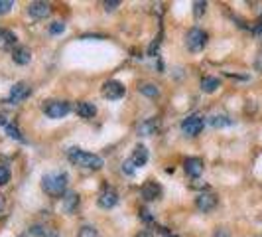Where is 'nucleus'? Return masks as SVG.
I'll use <instances>...</instances> for the list:
<instances>
[{
	"instance_id": "473e14b6",
	"label": "nucleus",
	"mask_w": 262,
	"mask_h": 237,
	"mask_svg": "<svg viewBox=\"0 0 262 237\" xmlns=\"http://www.w3.org/2000/svg\"><path fill=\"white\" fill-rule=\"evenodd\" d=\"M252 32H254V36L262 38V20L258 22V24H256V26H254V30H252Z\"/></svg>"
},
{
	"instance_id": "a211bd4d",
	"label": "nucleus",
	"mask_w": 262,
	"mask_h": 237,
	"mask_svg": "<svg viewBox=\"0 0 262 237\" xmlns=\"http://www.w3.org/2000/svg\"><path fill=\"white\" fill-rule=\"evenodd\" d=\"M75 113L81 118H93L97 115V107L89 103V101H79L77 107H75Z\"/></svg>"
},
{
	"instance_id": "9b49d317",
	"label": "nucleus",
	"mask_w": 262,
	"mask_h": 237,
	"mask_svg": "<svg viewBox=\"0 0 262 237\" xmlns=\"http://www.w3.org/2000/svg\"><path fill=\"white\" fill-rule=\"evenodd\" d=\"M203 160L197 156H191V158H185L184 162V168L187 172V176H191V178H199L201 174H203Z\"/></svg>"
},
{
	"instance_id": "6e6552de",
	"label": "nucleus",
	"mask_w": 262,
	"mask_h": 237,
	"mask_svg": "<svg viewBox=\"0 0 262 237\" xmlns=\"http://www.w3.org/2000/svg\"><path fill=\"white\" fill-rule=\"evenodd\" d=\"M217 204H219V198L215 196V194H211V192H203V194H199L195 198V206L199 211H203V213H209L217 208Z\"/></svg>"
},
{
	"instance_id": "c756f323",
	"label": "nucleus",
	"mask_w": 262,
	"mask_h": 237,
	"mask_svg": "<svg viewBox=\"0 0 262 237\" xmlns=\"http://www.w3.org/2000/svg\"><path fill=\"white\" fill-rule=\"evenodd\" d=\"M103 6H105L106 12H113V10L117 8V6H120V2H118V0H113V2H108V0H106V2L103 4Z\"/></svg>"
},
{
	"instance_id": "7ed1b4c3",
	"label": "nucleus",
	"mask_w": 262,
	"mask_h": 237,
	"mask_svg": "<svg viewBox=\"0 0 262 237\" xmlns=\"http://www.w3.org/2000/svg\"><path fill=\"white\" fill-rule=\"evenodd\" d=\"M185 46L189 52H203V48L207 46V32L201 30V28H191L187 34H185Z\"/></svg>"
},
{
	"instance_id": "5701e85b",
	"label": "nucleus",
	"mask_w": 262,
	"mask_h": 237,
	"mask_svg": "<svg viewBox=\"0 0 262 237\" xmlns=\"http://www.w3.org/2000/svg\"><path fill=\"white\" fill-rule=\"evenodd\" d=\"M4 129H6V132H8V136H10V139H16V141H20V143H26V139L22 136L20 129H18L14 123H10V121H8V125H6Z\"/></svg>"
},
{
	"instance_id": "393cba45",
	"label": "nucleus",
	"mask_w": 262,
	"mask_h": 237,
	"mask_svg": "<svg viewBox=\"0 0 262 237\" xmlns=\"http://www.w3.org/2000/svg\"><path fill=\"white\" fill-rule=\"evenodd\" d=\"M10 182V168L6 164H0V186H6Z\"/></svg>"
},
{
	"instance_id": "20e7f679",
	"label": "nucleus",
	"mask_w": 262,
	"mask_h": 237,
	"mask_svg": "<svg viewBox=\"0 0 262 237\" xmlns=\"http://www.w3.org/2000/svg\"><path fill=\"white\" fill-rule=\"evenodd\" d=\"M71 111V105L67 101H59V99H52V101H46L43 105V113L50 118H61L66 117L67 113Z\"/></svg>"
},
{
	"instance_id": "ddd939ff",
	"label": "nucleus",
	"mask_w": 262,
	"mask_h": 237,
	"mask_svg": "<svg viewBox=\"0 0 262 237\" xmlns=\"http://www.w3.org/2000/svg\"><path fill=\"white\" fill-rule=\"evenodd\" d=\"M140 194H142V198H144L146 202H154V200H160V196H162V188H160V184L150 180V182H146L140 188Z\"/></svg>"
},
{
	"instance_id": "aec40b11",
	"label": "nucleus",
	"mask_w": 262,
	"mask_h": 237,
	"mask_svg": "<svg viewBox=\"0 0 262 237\" xmlns=\"http://www.w3.org/2000/svg\"><path fill=\"white\" fill-rule=\"evenodd\" d=\"M211 127H215V129H223V127H229V125H233V118L227 117V115H213L209 118Z\"/></svg>"
},
{
	"instance_id": "6ab92c4d",
	"label": "nucleus",
	"mask_w": 262,
	"mask_h": 237,
	"mask_svg": "<svg viewBox=\"0 0 262 237\" xmlns=\"http://www.w3.org/2000/svg\"><path fill=\"white\" fill-rule=\"evenodd\" d=\"M221 87V81L217 77H211V75H205L201 79V91L205 93H215L217 89Z\"/></svg>"
},
{
	"instance_id": "2eb2a0df",
	"label": "nucleus",
	"mask_w": 262,
	"mask_h": 237,
	"mask_svg": "<svg viewBox=\"0 0 262 237\" xmlns=\"http://www.w3.org/2000/svg\"><path fill=\"white\" fill-rule=\"evenodd\" d=\"M79 202H81V198H79L77 192H67L66 196L61 198L63 211H66V213H73V211L79 208Z\"/></svg>"
},
{
	"instance_id": "dca6fc26",
	"label": "nucleus",
	"mask_w": 262,
	"mask_h": 237,
	"mask_svg": "<svg viewBox=\"0 0 262 237\" xmlns=\"http://www.w3.org/2000/svg\"><path fill=\"white\" fill-rule=\"evenodd\" d=\"M130 162L136 166V168H140V166H144L146 162H148V148L144 145H138L134 146V150H132V156H130Z\"/></svg>"
},
{
	"instance_id": "412c9836",
	"label": "nucleus",
	"mask_w": 262,
	"mask_h": 237,
	"mask_svg": "<svg viewBox=\"0 0 262 237\" xmlns=\"http://www.w3.org/2000/svg\"><path fill=\"white\" fill-rule=\"evenodd\" d=\"M140 93L146 95V97H150V99H156L158 95H160V89L154 83H144V85H140Z\"/></svg>"
},
{
	"instance_id": "b1692460",
	"label": "nucleus",
	"mask_w": 262,
	"mask_h": 237,
	"mask_svg": "<svg viewBox=\"0 0 262 237\" xmlns=\"http://www.w3.org/2000/svg\"><path fill=\"white\" fill-rule=\"evenodd\" d=\"M77 237H101V233L93 225H83L77 231Z\"/></svg>"
},
{
	"instance_id": "0eeeda50",
	"label": "nucleus",
	"mask_w": 262,
	"mask_h": 237,
	"mask_svg": "<svg viewBox=\"0 0 262 237\" xmlns=\"http://www.w3.org/2000/svg\"><path fill=\"white\" fill-rule=\"evenodd\" d=\"M30 93H32V87L28 85L26 81H20V83H16L12 89H10V95H8L6 103H10V105H18V103H22L24 99L30 97Z\"/></svg>"
},
{
	"instance_id": "39448f33",
	"label": "nucleus",
	"mask_w": 262,
	"mask_h": 237,
	"mask_svg": "<svg viewBox=\"0 0 262 237\" xmlns=\"http://www.w3.org/2000/svg\"><path fill=\"white\" fill-rule=\"evenodd\" d=\"M203 127H205V121L201 115H189V117H185L182 121V132L187 134V136H197L199 132L203 131Z\"/></svg>"
},
{
	"instance_id": "f257e3e1",
	"label": "nucleus",
	"mask_w": 262,
	"mask_h": 237,
	"mask_svg": "<svg viewBox=\"0 0 262 237\" xmlns=\"http://www.w3.org/2000/svg\"><path fill=\"white\" fill-rule=\"evenodd\" d=\"M67 184H69V176L66 172L57 170L50 172L41 178V188L48 196L52 198H63L67 194Z\"/></svg>"
},
{
	"instance_id": "cd10ccee",
	"label": "nucleus",
	"mask_w": 262,
	"mask_h": 237,
	"mask_svg": "<svg viewBox=\"0 0 262 237\" xmlns=\"http://www.w3.org/2000/svg\"><path fill=\"white\" fill-rule=\"evenodd\" d=\"M63 30H66V24H63V22H52V26H50V34L57 36V34H61Z\"/></svg>"
},
{
	"instance_id": "1a4fd4ad",
	"label": "nucleus",
	"mask_w": 262,
	"mask_h": 237,
	"mask_svg": "<svg viewBox=\"0 0 262 237\" xmlns=\"http://www.w3.org/2000/svg\"><path fill=\"white\" fill-rule=\"evenodd\" d=\"M97 204L103 208V210H111V208H115L118 204V194L115 188H105L99 198H97Z\"/></svg>"
},
{
	"instance_id": "f704fd0d",
	"label": "nucleus",
	"mask_w": 262,
	"mask_h": 237,
	"mask_svg": "<svg viewBox=\"0 0 262 237\" xmlns=\"http://www.w3.org/2000/svg\"><path fill=\"white\" fill-rule=\"evenodd\" d=\"M166 237H178V235H166Z\"/></svg>"
},
{
	"instance_id": "bb28decb",
	"label": "nucleus",
	"mask_w": 262,
	"mask_h": 237,
	"mask_svg": "<svg viewBox=\"0 0 262 237\" xmlns=\"http://www.w3.org/2000/svg\"><path fill=\"white\" fill-rule=\"evenodd\" d=\"M12 8H14V2H10V0H0V16L8 14Z\"/></svg>"
},
{
	"instance_id": "f3484780",
	"label": "nucleus",
	"mask_w": 262,
	"mask_h": 237,
	"mask_svg": "<svg viewBox=\"0 0 262 237\" xmlns=\"http://www.w3.org/2000/svg\"><path fill=\"white\" fill-rule=\"evenodd\" d=\"M158 129H160L158 118H146V121H142V123L138 125V134H142V136H150V134H156Z\"/></svg>"
},
{
	"instance_id": "2f4dec72",
	"label": "nucleus",
	"mask_w": 262,
	"mask_h": 237,
	"mask_svg": "<svg viewBox=\"0 0 262 237\" xmlns=\"http://www.w3.org/2000/svg\"><path fill=\"white\" fill-rule=\"evenodd\" d=\"M4 213H6V198L0 196V218H4Z\"/></svg>"
},
{
	"instance_id": "4468645a",
	"label": "nucleus",
	"mask_w": 262,
	"mask_h": 237,
	"mask_svg": "<svg viewBox=\"0 0 262 237\" xmlns=\"http://www.w3.org/2000/svg\"><path fill=\"white\" fill-rule=\"evenodd\" d=\"M12 60L14 64H18V66H28L32 62V52L28 50L26 46H16L12 50Z\"/></svg>"
},
{
	"instance_id": "f8f14e48",
	"label": "nucleus",
	"mask_w": 262,
	"mask_h": 237,
	"mask_svg": "<svg viewBox=\"0 0 262 237\" xmlns=\"http://www.w3.org/2000/svg\"><path fill=\"white\" fill-rule=\"evenodd\" d=\"M18 44L16 34L6 30V28H0V52H6V50H14Z\"/></svg>"
},
{
	"instance_id": "c85d7f7f",
	"label": "nucleus",
	"mask_w": 262,
	"mask_h": 237,
	"mask_svg": "<svg viewBox=\"0 0 262 237\" xmlns=\"http://www.w3.org/2000/svg\"><path fill=\"white\" fill-rule=\"evenodd\" d=\"M134 170H136V166L132 164L130 158H128V160L122 164V172H124V174H128V176H132V174H134Z\"/></svg>"
},
{
	"instance_id": "f03ea898",
	"label": "nucleus",
	"mask_w": 262,
	"mask_h": 237,
	"mask_svg": "<svg viewBox=\"0 0 262 237\" xmlns=\"http://www.w3.org/2000/svg\"><path fill=\"white\" fill-rule=\"evenodd\" d=\"M67 158H69L71 164H75L79 168H87V170H101L103 164H105L103 158L99 156V154L85 152V150L75 148V146H71V148L67 150Z\"/></svg>"
},
{
	"instance_id": "9d476101",
	"label": "nucleus",
	"mask_w": 262,
	"mask_h": 237,
	"mask_svg": "<svg viewBox=\"0 0 262 237\" xmlns=\"http://www.w3.org/2000/svg\"><path fill=\"white\" fill-rule=\"evenodd\" d=\"M28 14L34 20H43L52 14V6L48 2H32V4H28Z\"/></svg>"
},
{
	"instance_id": "4be33fe9",
	"label": "nucleus",
	"mask_w": 262,
	"mask_h": 237,
	"mask_svg": "<svg viewBox=\"0 0 262 237\" xmlns=\"http://www.w3.org/2000/svg\"><path fill=\"white\" fill-rule=\"evenodd\" d=\"M32 233L38 237H61L55 229H50V227H39V225H36V227H32Z\"/></svg>"
},
{
	"instance_id": "a878e982",
	"label": "nucleus",
	"mask_w": 262,
	"mask_h": 237,
	"mask_svg": "<svg viewBox=\"0 0 262 237\" xmlns=\"http://www.w3.org/2000/svg\"><path fill=\"white\" fill-rule=\"evenodd\" d=\"M205 10H207V2H195L193 4V16L195 18H201L205 14Z\"/></svg>"
},
{
	"instance_id": "7c9ffc66",
	"label": "nucleus",
	"mask_w": 262,
	"mask_h": 237,
	"mask_svg": "<svg viewBox=\"0 0 262 237\" xmlns=\"http://www.w3.org/2000/svg\"><path fill=\"white\" fill-rule=\"evenodd\" d=\"M213 237H231V233H229L225 227H219V229L213 233Z\"/></svg>"
},
{
	"instance_id": "72a5a7b5",
	"label": "nucleus",
	"mask_w": 262,
	"mask_h": 237,
	"mask_svg": "<svg viewBox=\"0 0 262 237\" xmlns=\"http://www.w3.org/2000/svg\"><path fill=\"white\" fill-rule=\"evenodd\" d=\"M136 237H154V233H152V231H140Z\"/></svg>"
},
{
	"instance_id": "423d86ee",
	"label": "nucleus",
	"mask_w": 262,
	"mask_h": 237,
	"mask_svg": "<svg viewBox=\"0 0 262 237\" xmlns=\"http://www.w3.org/2000/svg\"><path fill=\"white\" fill-rule=\"evenodd\" d=\"M124 93H126L124 83H120L117 79H111V81H106L105 85H103V97L108 99V101H118V99H122Z\"/></svg>"
}]
</instances>
